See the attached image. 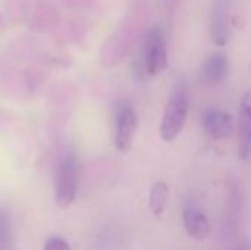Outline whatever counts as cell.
Wrapping results in <instances>:
<instances>
[{
    "label": "cell",
    "instance_id": "cell-7",
    "mask_svg": "<svg viewBox=\"0 0 251 250\" xmlns=\"http://www.w3.org/2000/svg\"><path fill=\"white\" fill-rule=\"evenodd\" d=\"M229 71V59L225 53H213L203 65L200 78L204 85L215 87L225 80Z\"/></svg>",
    "mask_w": 251,
    "mask_h": 250
},
{
    "label": "cell",
    "instance_id": "cell-9",
    "mask_svg": "<svg viewBox=\"0 0 251 250\" xmlns=\"http://www.w3.org/2000/svg\"><path fill=\"white\" fill-rule=\"evenodd\" d=\"M228 16H229L228 15V1L216 0L215 9H213L210 35H212V41L218 46H225L228 41V34H229Z\"/></svg>",
    "mask_w": 251,
    "mask_h": 250
},
{
    "label": "cell",
    "instance_id": "cell-4",
    "mask_svg": "<svg viewBox=\"0 0 251 250\" xmlns=\"http://www.w3.org/2000/svg\"><path fill=\"white\" fill-rule=\"evenodd\" d=\"M135 130H137L135 111L129 105H122L116 115V131H115V146L119 153H126L131 150Z\"/></svg>",
    "mask_w": 251,
    "mask_h": 250
},
{
    "label": "cell",
    "instance_id": "cell-12",
    "mask_svg": "<svg viewBox=\"0 0 251 250\" xmlns=\"http://www.w3.org/2000/svg\"><path fill=\"white\" fill-rule=\"evenodd\" d=\"M44 250H72L69 243L62 239V237H50L46 245H44Z\"/></svg>",
    "mask_w": 251,
    "mask_h": 250
},
{
    "label": "cell",
    "instance_id": "cell-1",
    "mask_svg": "<svg viewBox=\"0 0 251 250\" xmlns=\"http://www.w3.org/2000/svg\"><path fill=\"white\" fill-rule=\"evenodd\" d=\"M190 111V93L184 83H179L169 96L160 124V137L163 141H174L184 130Z\"/></svg>",
    "mask_w": 251,
    "mask_h": 250
},
{
    "label": "cell",
    "instance_id": "cell-8",
    "mask_svg": "<svg viewBox=\"0 0 251 250\" xmlns=\"http://www.w3.org/2000/svg\"><path fill=\"white\" fill-rule=\"evenodd\" d=\"M184 228L187 234L194 240H204L212 233V225L209 218L196 208H188L184 211Z\"/></svg>",
    "mask_w": 251,
    "mask_h": 250
},
{
    "label": "cell",
    "instance_id": "cell-6",
    "mask_svg": "<svg viewBox=\"0 0 251 250\" xmlns=\"http://www.w3.org/2000/svg\"><path fill=\"white\" fill-rule=\"evenodd\" d=\"M238 158L247 159L250 155L251 143V100L250 93H246L240 103V115H238Z\"/></svg>",
    "mask_w": 251,
    "mask_h": 250
},
{
    "label": "cell",
    "instance_id": "cell-5",
    "mask_svg": "<svg viewBox=\"0 0 251 250\" xmlns=\"http://www.w3.org/2000/svg\"><path fill=\"white\" fill-rule=\"evenodd\" d=\"M204 131L213 140H224L234 131V118L231 113L219 109H207L201 118Z\"/></svg>",
    "mask_w": 251,
    "mask_h": 250
},
{
    "label": "cell",
    "instance_id": "cell-3",
    "mask_svg": "<svg viewBox=\"0 0 251 250\" xmlns=\"http://www.w3.org/2000/svg\"><path fill=\"white\" fill-rule=\"evenodd\" d=\"M78 189V168L74 153L65 155L56 175V203L59 208H69L76 197Z\"/></svg>",
    "mask_w": 251,
    "mask_h": 250
},
{
    "label": "cell",
    "instance_id": "cell-13",
    "mask_svg": "<svg viewBox=\"0 0 251 250\" xmlns=\"http://www.w3.org/2000/svg\"><path fill=\"white\" fill-rule=\"evenodd\" d=\"M234 250H247V249H244V248H238V249H234Z\"/></svg>",
    "mask_w": 251,
    "mask_h": 250
},
{
    "label": "cell",
    "instance_id": "cell-2",
    "mask_svg": "<svg viewBox=\"0 0 251 250\" xmlns=\"http://www.w3.org/2000/svg\"><path fill=\"white\" fill-rule=\"evenodd\" d=\"M144 68L150 77H157L168 68V47L163 29L160 27H153L144 40L143 49Z\"/></svg>",
    "mask_w": 251,
    "mask_h": 250
},
{
    "label": "cell",
    "instance_id": "cell-10",
    "mask_svg": "<svg viewBox=\"0 0 251 250\" xmlns=\"http://www.w3.org/2000/svg\"><path fill=\"white\" fill-rule=\"evenodd\" d=\"M169 200V187L166 183L163 181H157L153 184L151 190H150V197H149V203H150V209L151 212L159 217L163 214V211L166 209Z\"/></svg>",
    "mask_w": 251,
    "mask_h": 250
},
{
    "label": "cell",
    "instance_id": "cell-11",
    "mask_svg": "<svg viewBox=\"0 0 251 250\" xmlns=\"http://www.w3.org/2000/svg\"><path fill=\"white\" fill-rule=\"evenodd\" d=\"M13 234H12V221L6 209L0 208V250H12Z\"/></svg>",
    "mask_w": 251,
    "mask_h": 250
}]
</instances>
